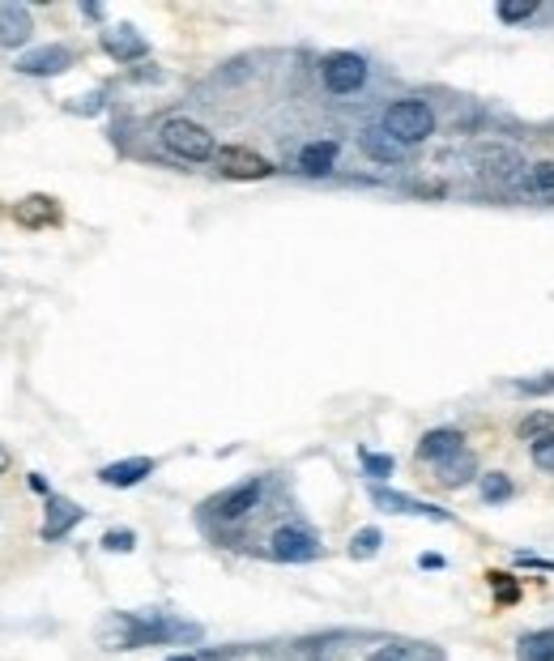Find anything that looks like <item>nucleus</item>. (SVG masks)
<instances>
[{
    "label": "nucleus",
    "mask_w": 554,
    "mask_h": 661,
    "mask_svg": "<svg viewBox=\"0 0 554 661\" xmlns=\"http://www.w3.org/2000/svg\"><path fill=\"white\" fill-rule=\"evenodd\" d=\"M380 542H384L380 529H359V533L350 538V555H355V560H371V555L380 551Z\"/></svg>",
    "instance_id": "20"
},
{
    "label": "nucleus",
    "mask_w": 554,
    "mask_h": 661,
    "mask_svg": "<svg viewBox=\"0 0 554 661\" xmlns=\"http://www.w3.org/2000/svg\"><path fill=\"white\" fill-rule=\"evenodd\" d=\"M9 465H13V457H9V448L0 444V474H9Z\"/></svg>",
    "instance_id": "30"
},
{
    "label": "nucleus",
    "mask_w": 554,
    "mask_h": 661,
    "mask_svg": "<svg viewBox=\"0 0 554 661\" xmlns=\"http://www.w3.org/2000/svg\"><path fill=\"white\" fill-rule=\"evenodd\" d=\"M257 503H261V483L252 478V483H243V487L227 491L222 499H214V512H218L222 521H239V517H248Z\"/></svg>",
    "instance_id": "10"
},
{
    "label": "nucleus",
    "mask_w": 554,
    "mask_h": 661,
    "mask_svg": "<svg viewBox=\"0 0 554 661\" xmlns=\"http://www.w3.org/2000/svg\"><path fill=\"white\" fill-rule=\"evenodd\" d=\"M508 496H512V478L508 474H482V499L487 503H499Z\"/></svg>",
    "instance_id": "21"
},
{
    "label": "nucleus",
    "mask_w": 554,
    "mask_h": 661,
    "mask_svg": "<svg viewBox=\"0 0 554 661\" xmlns=\"http://www.w3.org/2000/svg\"><path fill=\"white\" fill-rule=\"evenodd\" d=\"M529 188L533 193H554V163L529 166Z\"/></svg>",
    "instance_id": "23"
},
{
    "label": "nucleus",
    "mask_w": 554,
    "mask_h": 661,
    "mask_svg": "<svg viewBox=\"0 0 554 661\" xmlns=\"http://www.w3.org/2000/svg\"><path fill=\"white\" fill-rule=\"evenodd\" d=\"M371 499H376V508H384V512L426 517V521H439V525H448V521H453L444 508H435V503H419V499H410V496H397V491H384V487H371Z\"/></svg>",
    "instance_id": "6"
},
{
    "label": "nucleus",
    "mask_w": 554,
    "mask_h": 661,
    "mask_svg": "<svg viewBox=\"0 0 554 661\" xmlns=\"http://www.w3.org/2000/svg\"><path fill=\"white\" fill-rule=\"evenodd\" d=\"M34 34L26 4H0V47H18Z\"/></svg>",
    "instance_id": "9"
},
{
    "label": "nucleus",
    "mask_w": 554,
    "mask_h": 661,
    "mask_svg": "<svg viewBox=\"0 0 554 661\" xmlns=\"http://www.w3.org/2000/svg\"><path fill=\"white\" fill-rule=\"evenodd\" d=\"M150 474H154V462H150V457H129V462H116L98 469V478H102L107 487H137V483L150 478Z\"/></svg>",
    "instance_id": "12"
},
{
    "label": "nucleus",
    "mask_w": 554,
    "mask_h": 661,
    "mask_svg": "<svg viewBox=\"0 0 554 661\" xmlns=\"http://www.w3.org/2000/svg\"><path fill=\"white\" fill-rule=\"evenodd\" d=\"M474 457L469 453H457V457H448V462H439V487H460V483H469L474 478Z\"/></svg>",
    "instance_id": "18"
},
{
    "label": "nucleus",
    "mask_w": 554,
    "mask_h": 661,
    "mask_svg": "<svg viewBox=\"0 0 554 661\" xmlns=\"http://www.w3.org/2000/svg\"><path fill=\"white\" fill-rule=\"evenodd\" d=\"M102 47H107L116 61H141V56H145V39L132 31V26L107 31V34H102Z\"/></svg>",
    "instance_id": "14"
},
{
    "label": "nucleus",
    "mask_w": 554,
    "mask_h": 661,
    "mask_svg": "<svg viewBox=\"0 0 554 661\" xmlns=\"http://www.w3.org/2000/svg\"><path fill=\"white\" fill-rule=\"evenodd\" d=\"M521 435L524 440H542V435H551V419L546 414H529L521 423Z\"/></svg>",
    "instance_id": "24"
},
{
    "label": "nucleus",
    "mask_w": 554,
    "mask_h": 661,
    "mask_svg": "<svg viewBox=\"0 0 554 661\" xmlns=\"http://www.w3.org/2000/svg\"><path fill=\"white\" fill-rule=\"evenodd\" d=\"M362 150H367L376 163H397V159L405 154V145H401V141H392L384 129H380V132H362Z\"/></svg>",
    "instance_id": "16"
},
{
    "label": "nucleus",
    "mask_w": 554,
    "mask_h": 661,
    "mask_svg": "<svg viewBox=\"0 0 554 661\" xmlns=\"http://www.w3.org/2000/svg\"><path fill=\"white\" fill-rule=\"evenodd\" d=\"M529 457H533V465H537V469H546V474H554V431H551V435H542V440H533V444H529Z\"/></svg>",
    "instance_id": "22"
},
{
    "label": "nucleus",
    "mask_w": 554,
    "mask_h": 661,
    "mask_svg": "<svg viewBox=\"0 0 554 661\" xmlns=\"http://www.w3.org/2000/svg\"><path fill=\"white\" fill-rule=\"evenodd\" d=\"M517 393H524V397L554 393V371H546V380H517Z\"/></svg>",
    "instance_id": "26"
},
{
    "label": "nucleus",
    "mask_w": 554,
    "mask_h": 661,
    "mask_svg": "<svg viewBox=\"0 0 554 661\" xmlns=\"http://www.w3.org/2000/svg\"><path fill=\"white\" fill-rule=\"evenodd\" d=\"M367 661H410V653H405V649H397V644H389V649H376Z\"/></svg>",
    "instance_id": "29"
},
{
    "label": "nucleus",
    "mask_w": 554,
    "mask_h": 661,
    "mask_svg": "<svg viewBox=\"0 0 554 661\" xmlns=\"http://www.w3.org/2000/svg\"><path fill=\"white\" fill-rule=\"evenodd\" d=\"M214 163H218L222 175H235V180H264V175H273L269 159H261L257 150H243V145H222L214 154Z\"/></svg>",
    "instance_id": "5"
},
{
    "label": "nucleus",
    "mask_w": 554,
    "mask_h": 661,
    "mask_svg": "<svg viewBox=\"0 0 554 661\" xmlns=\"http://www.w3.org/2000/svg\"><path fill=\"white\" fill-rule=\"evenodd\" d=\"M482 171H487V175H503V180H512V175L521 171V159H517L512 150L487 145V150H482Z\"/></svg>",
    "instance_id": "17"
},
{
    "label": "nucleus",
    "mask_w": 554,
    "mask_h": 661,
    "mask_svg": "<svg viewBox=\"0 0 554 661\" xmlns=\"http://www.w3.org/2000/svg\"><path fill=\"white\" fill-rule=\"evenodd\" d=\"M171 661H196L193 653H180V658H171Z\"/></svg>",
    "instance_id": "31"
},
{
    "label": "nucleus",
    "mask_w": 554,
    "mask_h": 661,
    "mask_svg": "<svg viewBox=\"0 0 554 661\" xmlns=\"http://www.w3.org/2000/svg\"><path fill=\"white\" fill-rule=\"evenodd\" d=\"M457 453H465V435H460L457 427H435L419 440V457H423V462L439 465V462H448V457H457Z\"/></svg>",
    "instance_id": "7"
},
{
    "label": "nucleus",
    "mask_w": 554,
    "mask_h": 661,
    "mask_svg": "<svg viewBox=\"0 0 554 661\" xmlns=\"http://www.w3.org/2000/svg\"><path fill=\"white\" fill-rule=\"evenodd\" d=\"M77 521H82V508H77L73 499L47 496V521H43V538H47V542L65 538V533L77 525Z\"/></svg>",
    "instance_id": "11"
},
{
    "label": "nucleus",
    "mask_w": 554,
    "mask_h": 661,
    "mask_svg": "<svg viewBox=\"0 0 554 661\" xmlns=\"http://www.w3.org/2000/svg\"><path fill=\"white\" fill-rule=\"evenodd\" d=\"M517 661H554V628L521 636L517 640Z\"/></svg>",
    "instance_id": "15"
},
{
    "label": "nucleus",
    "mask_w": 554,
    "mask_h": 661,
    "mask_svg": "<svg viewBox=\"0 0 554 661\" xmlns=\"http://www.w3.org/2000/svg\"><path fill=\"white\" fill-rule=\"evenodd\" d=\"M132 542H137V538H132V529H111V533L102 538V546H107V551H132Z\"/></svg>",
    "instance_id": "28"
},
{
    "label": "nucleus",
    "mask_w": 554,
    "mask_h": 661,
    "mask_svg": "<svg viewBox=\"0 0 554 661\" xmlns=\"http://www.w3.org/2000/svg\"><path fill=\"white\" fill-rule=\"evenodd\" d=\"M380 129L389 132L392 141H401V145H419V141H426L435 132V111L423 99H397L384 107Z\"/></svg>",
    "instance_id": "2"
},
{
    "label": "nucleus",
    "mask_w": 554,
    "mask_h": 661,
    "mask_svg": "<svg viewBox=\"0 0 554 661\" xmlns=\"http://www.w3.org/2000/svg\"><path fill=\"white\" fill-rule=\"evenodd\" d=\"M159 141H163L175 159H184V163H209V159L218 154L214 132L205 129V124H196V120H188V116H171V120H163Z\"/></svg>",
    "instance_id": "1"
},
{
    "label": "nucleus",
    "mask_w": 554,
    "mask_h": 661,
    "mask_svg": "<svg viewBox=\"0 0 554 661\" xmlns=\"http://www.w3.org/2000/svg\"><path fill=\"white\" fill-rule=\"evenodd\" d=\"M321 82H325L328 95H355L367 82V61L355 56V52H333L321 65Z\"/></svg>",
    "instance_id": "3"
},
{
    "label": "nucleus",
    "mask_w": 554,
    "mask_h": 661,
    "mask_svg": "<svg viewBox=\"0 0 554 661\" xmlns=\"http://www.w3.org/2000/svg\"><path fill=\"white\" fill-rule=\"evenodd\" d=\"M529 13H537V0H524V4H499V18L503 22H521Z\"/></svg>",
    "instance_id": "27"
},
{
    "label": "nucleus",
    "mask_w": 554,
    "mask_h": 661,
    "mask_svg": "<svg viewBox=\"0 0 554 661\" xmlns=\"http://www.w3.org/2000/svg\"><path fill=\"white\" fill-rule=\"evenodd\" d=\"M269 555L282 563H307L321 555V538L316 533H307V529L298 525H286L278 529L273 538H269Z\"/></svg>",
    "instance_id": "4"
},
{
    "label": "nucleus",
    "mask_w": 554,
    "mask_h": 661,
    "mask_svg": "<svg viewBox=\"0 0 554 661\" xmlns=\"http://www.w3.org/2000/svg\"><path fill=\"white\" fill-rule=\"evenodd\" d=\"M362 469L371 478H389L392 474V457H380V453H362Z\"/></svg>",
    "instance_id": "25"
},
{
    "label": "nucleus",
    "mask_w": 554,
    "mask_h": 661,
    "mask_svg": "<svg viewBox=\"0 0 554 661\" xmlns=\"http://www.w3.org/2000/svg\"><path fill=\"white\" fill-rule=\"evenodd\" d=\"M73 65V52L68 47H39V52H26L22 61H18V68L22 73H31V77H52V73H65V68Z\"/></svg>",
    "instance_id": "8"
},
{
    "label": "nucleus",
    "mask_w": 554,
    "mask_h": 661,
    "mask_svg": "<svg viewBox=\"0 0 554 661\" xmlns=\"http://www.w3.org/2000/svg\"><path fill=\"white\" fill-rule=\"evenodd\" d=\"M337 163V141H307L303 150H298V171L303 175H328Z\"/></svg>",
    "instance_id": "13"
},
{
    "label": "nucleus",
    "mask_w": 554,
    "mask_h": 661,
    "mask_svg": "<svg viewBox=\"0 0 554 661\" xmlns=\"http://www.w3.org/2000/svg\"><path fill=\"white\" fill-rule=\"evenodd\" d=\"M18 218L26 223V227H39V223H56L61 218V209H56V201L47 197H31L18 205Z\"/></svg>",
    "instance_id": "19"
}]
</instances>
